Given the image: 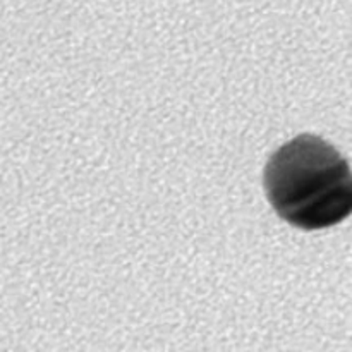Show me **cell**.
<instances>
[{
  "label": "cell",
  "instance_id": "obj_1",
  "mask_svg": "<svg viewBox=\"0 0 352 352\" xmlns=\"http://www.w3.org/2000/svg\"><path fill=\"white\" fill-rule=\"evenodd\" d=\"M263 181L275 212L298 229H329L352 210L349 164L313 134H301L278 148L265 167Z\"/></svg>",
  "mask_w": 352,
  "mask_h": 352
}]
</instances>
